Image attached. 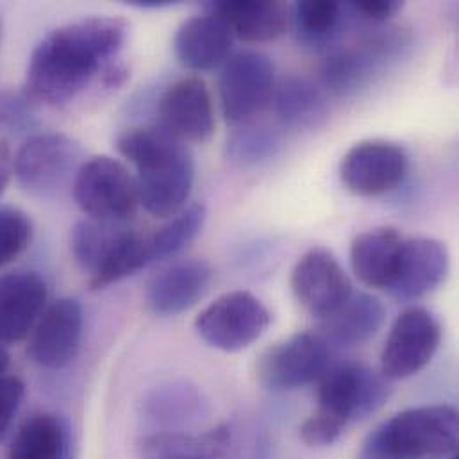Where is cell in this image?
<instances>
[{"mask_svg": "<svg viewBox=\"0 0 459 459\" xmlns=\"http://www.w3.org/2000/svg\"><path fill=\"white\" fill-rule=\"evenodd\" d=\"M302 39L311 45L325 43L338 29L343 7L333 0H306L291 7Z\"/></svg>", "mask_w": 459, "mask_h": 459, "instance_id": "obj_28", "label": "cell"}, {"mask_svg": "<svg viewBox=\"0 0 459 459\" xmlns=\"http://www.w3.org/2000/svg\"><path fill=\"white\" fill-rule=\"evenodd\" d=\"M74 199L88 219L122 222L140 206L136 178L109 156L84 161L74 178Z\"/></svg>", "mask_w": 459, "mask_h": 459, "instance_id": "obj_5", "label": "cell"}, {"mask_svg": "<svg viewBox=\"0 0 459 459\" xmlns=\"http://www.w3.org/2000/svg\"><path fill=\"white\" fill-rule=\"evenodd\" d=\"M68 433L61 419L36 415L14 435L7 459H66Z\"/></svg>", "mask_w": 459, "mask_h": 459, "instance_id": "obj_25", "label": "cell"}, {"mask_svg": "<svg viewBox=\"0 0 459 459\" xmlns=\"http://www.w3.org/2000/svg\"><path fill=\"white\" fill-rule=\"evenodd\" d=\"M224 118L241 124L261 113L275 91V68L268 56L254 50L226 59L219 79Z\"/></svg>", "mask_w": 459, "mask_h": 459, "instance_id": "obj_9", "label": "cell"}, {"mask_svg": "<svg viewBox=\"0 0 459 459\" xmlns=\"http://www.w3.org/2000/svg\"><path fill=\"white\" fill-rule=\"evenodd\" d=\"M81 338V304L75 299H59L39 316L30 340V356L47 370H61L75 359Z\"/></svg>", "mask_w": 459, "mask_h": 459, "instance_id": "obj_14", "label": "cell"}, {"mask_svg": "<svg viewBox=\"0 0 459 459\" xmlns=\"http://www.w3.org/2000/svg\"><path fill=\"white\" fill-rule=\"evenodd\" d=\"M212 279L213 270L206 261H178L149 281L145 304L158 316H176L194 307L204 297Z\"/></svg>", "mask_w": 459, "mask_h": 459, "instance_id": "obj_16", "label": "cell"}, {"mask_svg": "<svg viewBox=\"0 0 459 459\" xmlns=\"http://www.w3.org/2000/svg\"><path fill=\"white\" fill-rule=\"evenodd\" d=\"M281 147V140L275 131L252 127L236 133L228 143L230 158L241 165H257L261 161L270 160L277 149Z\"/></svg>", "mask_w": 459, "mask_h": 459, "instance_id": "obj_29", "label": "cell"}, {"mask_svg": "<svg viewBox=\"0 0 459 459\" xmlns=\"http://www.w3.org/2000/svg\"><path fill=\"white\" fill-rule=\"evenodd\" d=\"M170 4H174V2H170V0H134V2H131V5H136V7H165Z\"/></svg>", "mask_w": 459, "mask_h": 459, "instance_id": "obj_35", "label": "cell"}, {"mask_svg": "<svg viewBox=\"0 0 459 459\" xmlns=\"http://www.w3.org/2000/svg\"><path fill=\"white\" fill-rule=\"evenodd\" d=\"M25 394L23 383L14 376L0 377V440L9 429Z\"/></svg>", "mask_w": 459, "mask_h": 459, "instance_id": "obj_32", "label": "cell"}, {"mask_svg": "<svg viewBox=\"0 0 459 459\" xmlns=\"http://www.w3.org/2000/svg\"><path fill=\"white\" fill-rule=\"evenodd\" d=\"M7 367H9V354L5 352V349H4L2 343H0V377L4 376V372L7 370Z\"/></svg>", "mask_w": 459, "mask_h": 459, "instance_id": "obj_36", "label": "cell"}, {"mask_svg": "<svg viewBox=\"0 0 459 459\" xmlns=\"http://www.w3.org/2000/svg\"><path fill=\"white\" fill-rule=\"evenodd\" d=\"M290 282L300 306L318 318L333 315L354 293L340 261L325 248L307 250L297 261Z\"/></svg>", "mask_w": 459, "mask_h": 459, "instance_id": "obj_12", "label": "cell"}, {"mask_svg": "<svg viewBox=\"0 0 459 459\" xmlns=\"http://www.w3.org/2000/svg\"><path fill=\"white\" fill-rule=\"evenodd\" d=\"M331 345L320 333H299L270 347L257 361V381L273 392H291L318 381L329 368Z\"/></svg>", "mask_w": 459, "mask_h": 459, "instance_id": "obj_7", "label": "cell"}, {"mask_svg": "<svg viewBox=\"0 0 459 459\" xmlns=\"http://www.w3.org/2000/svg\"><path fill=\"white\" fill-rule=\"evenodd\" d=\"M230 433L221 426L203 435L156 433L140 442L142 459H224Z\"/></svg>", "mask_w": 459, "mask_h": 459, "instance_id": "obj_23", "label": "cell"}, {"mask_svg": "<svg viewBox=\"0 0 459 459\" xmlns=\"http://www.w3.org/2000/svg\"><path fill=\"white\" fill-rule=\"evenodd\" d=\"M386 320L383 302L368 293H352L333 315L322 318V336L331 345L358 347L372 340Z\"/></svg>", "mask_w": 459, "mask_h": 459, "instance_id": "obj_21", "label": "cell"}, {"mask_svg": "<svg viewBox=\"0 0 459 459\" xmlns=\"http://www.w3.org/2000/svg\"><path fill=\"white\" fill-rule=\"evenodd\" d=\"M230 47V25L212 11L183 22L174 38L176 57L194 72H208L226 63Z\"/></svg>", "mask_w": 459, "mask_h": 459, "instance_id": "obj_18", "label": "cell"}, {"mask_svg": "<svg viewBox=\"0 0 459 459\" xmlns=\"http://www.w3.org/2000/svg\"><path fill=\"white\" fill-rule=\"evenodd\" d=\"M126 38L127 23L108 16H91L54 29L30 56L25 93L34 102H70L117 57Z\"/></svg>", "mask_w": 459, "mask_h": 459, "instance_id": "obj_1", "label": "cell"}, {"mask_svg": "<svg viewBox=\"0 0 459 459\" xmlns=\"http://www.w3.org/2000/svg\"><path fill=\"white\" fill-rule=\"evenodd\" d=\"M397 45L392 39H379L377 43H370V48L365 50H349L340 52L327 59L324 66V81L327 88H331L338 95H347L361 88L370 77L372 70L379 63L386 50Z\"/></svg>", "mask_w": 459, "mask_h": 459, "instance_id": "obj_26", "label": "cell"}, {"mask_svg": "<svg viewBox=\"0 0 459 459\" xmlns=\"http://www.w3.org/2000/svg\"><path fill=\"white\" fill-rule=\"evenodd\" d=\"M47 302V284L36 272L0 277V343L23 340L39 320Z\"/></svg>", "mask_w": 459, "mask_h": 459, "instance_id": "obj_17", "label": "cell"}, {"mask_svg": "<svg viewBox=\"0 0 459 459\" xmlns=\"http://www.w3.org/2000/svg\"><path fill=\"white\" fill-rule=\"evenodd\" d=\"M34 100L23 91L0 90V131L2 133H22L27 131L34 122L32 113Z\"/></svg>", "mask_w": 459, "mask_h": 459, "instance_id": "obj_31", "label": "cell"}, {"mask_svg": "<svg viewBox=\"0 0 459 459\" xmlns=\"http://www.w3.org/2000/svg\"><path fill=\"white\" fill-rule=\"evenodd\" d=\"M406 151L392 142L356 143L342 160L340 178L349 192L361 197L383 195L397 188L408 174Z\"/></svg>", "mask_w": 459, "mask_h": 459, "instance_id": "obj_11", "label": "cell"}, {"mask_svg": "<svg viewBox=\"0 0 459 459\" xmlns=\"http://www.w3.org/2000/svg\"><path fill=\"white\" fill-rule=\"evenodd\" d=\"M206 208L203 204H192L183 208L178 215L170 219L161 230L151 236H145V252L147 261L156 263L169 259L185 250L204 228Z\"/></svg>", "mask_w": 459, "mask_h": 459, "instance_id": "obj_27", "label": "cell"}, {"mask_svg": "<svg viewBox=\"0 0 459 459\" xmlns=\"http://www.w3.org/2000/svg\"><path fill=\"white\" fill-rule=\"evenodd\" d=\"M403 2L397 0H358L351 2V9L372 22H386L394 18L401 9Z\"/></svg>", "mask_w": 459, "mask_h": 459, "instance_id": "obj_33", "label": "cell"}, {"mask_svg": "<svg viewBox=\"0 0 459 459\" xmlns=\"http://www.w3.org/2000/svg\"><path fill=\"white\" fill-rule=\"evenodd\" d=\"M208 11L219 14L232 34L250 43L272 41L284 34L293 22L291 5L277 0L212 2Z\"/></svg>", "mask_w": 459, "mask_h": 459, "instance_id": "obj_19", "label": "cell"}, {"mask_svg": "<svg viewBox=\"0 0 459 459\" xmlns=\"http://www.w3.org/2000/svg\"><path fill=\"white\" fill-rule=\"evenodd\" d=\"M273 108L284 127L306 129L315 127L325 115V97L322 90L306 77H286L275 86Z\"/></svg>", "mask_w": 459, "mask_h": 459, "instance_id": "obj_24", "label": "cell"}, {"mask_svg": "<svg viewBox=\"0 0 459 459\" xmlns=\"http://www.w3.org/2000/svg\"><path fill=\"white\" fill-rule=\"evenodd\" d=\"M9 161H7V156L4 151H0V194L5 190L7 183H9Z\"/></svg>", "mask_w": 459, "mask_h": 459, "instance_id": "obj_34", "label": "cell"}, {"mask_svg": "<svg viewBox=\"0 0 459 459\" xmlns=\"http://www.w3.org/2000/svg\"><path fill=\"white\" fill-rule=\"evenodd\" d=\"M118 152L136 167L140 204L156 219L178 215L194 188L195 161L185 142L161 127H138L117 140Z\"/></svg>", "mask_w": 459, "mask_h": 459, "instance_id": "obj_2", "label": "cell"}, {"mask_svg": "<svg viewBox=\"0 0 459 459\" xmlns=\"http://www.w3.org/2000/svg\"><path fill=\"white\" fill-rule=\"evenodd\" d=\"M458 411L447 404L419 406L376 428L358 459H440L456 453Z\"/></svg>", "mask_w": 459, "mask_h": 459, "instance_id": "obj_4", "label": "cell"}, {"mask_svg": "<svg viewBox=\"0 0 459 459\" xmlns=\"http://www.w3.org/2000/svg\"><path fill=\"white\" fill-rule=\"evenodd\" d=\"M160 127L181 142L203 143L215 131V111L204 81L188 77L174 82L160 99Z\"/></svg>", "mask_w": 459, "mask_h": 459, "instance_id": "obj_13", "label": "cell"}, {"mask_svg": "<svg viewBox=\"0 0 459 459\" xmlns=\"http://www.w3.org/2000/svg\"><path fill=\"white\" fill-rule=\"evenodd\" d=\"M81 147L61 133H43L29 138L14 158L18 183L38 195L56 192L79 170Z\"/></svg>", "mask_w": 459, "mask_h": 459, "instance_id": "obj_10", "label": "cell"}, {"mask_svg": "<svg viewBox=\"0 0 459 459\" xmlns=\"http://www.w3.org/2000/svg\"><path fill=\"white\" fill-rule=\"evenodd\" d=\"M131 232L133 230L120 226V222L81 221L70 236L72 254L77 264L93 279L111 263Z\"/></svg>", "mask_w": 459, "mask_h": 459, "instance_id": "obj_22", "label": "cell"}, {"mask_svg": "<svg viewBox=\"0 0 459 459\" xmlns=\"http://www.w3.org/2000/svg\"><path fill=\"white\" fill-rule=\"evenodd\" d=\"M404 238L394 228H376L358 234L351 245V264L361 282L386 290L394 279Z\"/></svg>", "mask_w": 459, "mask_h": 459, "instance_id": "obj_20", "label": "cell"}, {"mask_svg": "<svg viewBox=\"0 0 459 459\" xmlns=\"http://www.w3.org/2000/svg\"><path fill=\"white\" fill-rule=\"evenodd\" d=\"M270 322V311L257 297L236 290L203 309L195 329L208 345L224 352H238L259 340Z\"/></svg>", "mask_w": 459, "mask_h": 459, "instance_id": "obj_6", "label": "cell"}, {"mask_svg": "<svg viewBox=\"0 0 459 459\" xmlns=\"http://www.w3.org/2000/svg\"><path fill=\"white\" fill-rule=\"evenodd\" d=\"M390 394V381L367 365L329 367L320 377L316 411L300 426V438L311 447L331 446L351 422L376 413Z\"/></svg>", "mask_w": 459, "mask_h": 459, "instance_id": "obj_3", "label": "cell"}, {"mask_svg": "<svg viewBox=\"0 0 459 459\" xmlns=\"http://www.w3.org/2000/svg\"><path fill=\"white\" fill-rule=\"evenodd\" d=\"M449 250L433 238L404 239L397 268L390 286V295L410 302L435 291L449 273Z\"/></svg>", "mask_w": 459, "mask_h": 459, "instance_id": "obj_15", "label": "cell"}, {"mask_svg": "<svg viewBox=\"0 0 459 459\" xmlns=\"http://www.w3.org/2000/svg\"><path fill=\"white\" fill-rule=\"evenodd\" d=\"M442 327L426 307L404 309L394 322L381 352V374L388 381L408 379L424 370L438 351Z\"/></svg>", "mask_w": 459, "mask_h": 459, "instance_id": "obj_8", "label": "cell"}, {"mask_svg": "<svg viewBox=\"0 0 459 459\" xmlns=\"http://www.w3.org/2000/svg\"><path fill=\"white\" fill-rule=\"evenodd\" d=\"M32 238L29 217L14 208H0V266L18 257Z\"/></svg>", "mask_w": 459, "mask_h": 459, "instance_id": "obj_30", "label": "cell"}]
</instances>
